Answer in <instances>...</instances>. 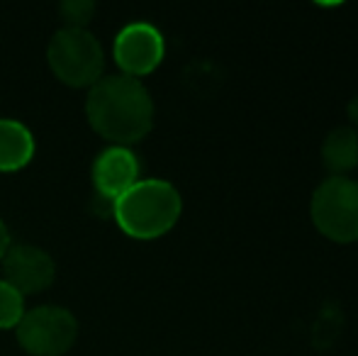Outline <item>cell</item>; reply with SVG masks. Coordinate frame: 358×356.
Wrapping results in <instances>:
<instances>
[{
    "label": "cell",
    "mask_w": 358,
    "mask_h": 356,
    "mask_svg": "<svg viewBox=\"0 0 358 356\" xmlns=\"http://www.w3.org/2000/svg\"><path fill=\"white\" fill-rule=\"evenodd\" d=\"M85 118L93 132L110 142V147L132 149V144L142 142L154 129L156 105L139 78L115 73L88 88Z\"/></svg>",
    "instance_id": "obj_1"
},
{
    "label": "cell",
    "mask_w": 358,
    "mask_h": 356,
    "mask_svg": "<svg viewBox=\"0 0 358 356\" xmlns=\"http://www.w3.org/2000/svg\"><path fill=\"white\" fill-rule=\"evenodd\" d=\"M183 198L178 188L164 178H142L113 203V220L122 234L139 242H151L178 225Z\"/></svg>",
    "instance_id": "obj_2"
},
{
    "label": "cell",
    "mask_w": 358,
    "mask_h": 356,
    "mask_svg": "<svg viewBox=\"0 0 358 356\" xmlns=\"http://www.w3.org/2000/svg\"><path fill=\"white\" fill-rule=\"evenodd\" d=\"M52 73L69 88H93L103 78L105 49L90 29L62 27L47 47Z\"/></svg>",
    "instance_id": "obj_3"
},
{
    "label": "cell",
    "mask_w": 358,
    "mask_h": 356,
    "mask_svg": "<svg viewBox=\"0 0 358 356\" xmlns=\"http://www.w3.org/2000/svg\"><path fill=\"white\" fill-rule=\"evenodd\" d=\"M310 215L317 232L339 244L358 242V180L329 176L315 188Z\"/></svg>",
    "instance_id": "obj_4"
},
{
    "label": "cell",
    "mask_w": 358,
    "mask_h": 356,
    "mask_svg": "<svg viewBox=\"0 0 358 356\" xmlns=\"http://www.w3.org/2000/svg\"><path fill=\"white\" fill-rule=\"evenodd\" d=\"M20 349L29 356H64L78 339V320L62 305H39L24 313L13 329Z\"/></svg>",
    "instance_id": "obj_5"
},
{
    "label": "cell",
    "mask_w": 358,
    "mask_h": 356,
    "mask_svg": "<svg viewBox=\"0 0 358 356\" xmlns=\"http://www.w3.org/2000/svg\"><path fill=\"white\" fill-rule=\"evenodd\" d=\"M166 57V39L151 22H129L117 32L113 42V59L120 73L142 81L154 73Z\"/></svg>",
    "instance_id": "obj_6"
},
{
    "label": "cell",
    "mask_w": 358,
    "mask_h": 356,
    "mask_svg": "<svg viewBox=\"0 0 358 356\" xmlns=\"http://www.w3.org/2000/svg\"><path fill=\"white\" fill-rule=\"evenodd\" d=\"M95 198L113 205L134 183L142 180V164L129 147H108L93 159L90 166Z\"/></svg>",
    "instance_id": "obj_7"
},
{
    "label": "cell",
    "mask_w": 358,
    "mask_h": 356,
    "mask_svg": "<svg viewBox=\"0 0 358 356\" xmlns=\"http://www.w3.org/2000/svg\"><path fill=\"white\" fill-rule=\"evenodd\" d=\"M3 280H8L22 295H34L52 288L57 278V264L52 254L34 244H13L3 262Z\"/></svg>",
    "instance_id": "obj_8"
},
{
    "label": "cell",
    "mask_w": 358,
    "mask_h": 356,
    "mask_svg": "<svg viewBox=\"0 0 358 356\" xmlns=\"http://www.w3.org/2000/svg\"><path fill=\"white\" fill-rule=\"evenodd\" d=\"M37 152V142L27 124L0 118V173L22 171Z\"/></svg>",
    "instance_id": "obj_9"
},
{
    "label": "cell",
    "mask_w": 358,
    "mask_h": 356,
    "mask_svg": "<svg viewBox=\"0 0 358 356\" xmlns=\"http://www.w3.org/2000/svg\"><path fill=\"white\" fill-rule=\"evenodd\" d=\"M322 164L331 176H346L358 169V129L351 124L331 129L322 142Z\"/></svg>",
    "instance_id": "obj_10"
},
{
    "label": "cell",
    "mask_w": 358,
    "mask_h": 356,
    "mask_svg": "<svg viewBox=\"0 0 358 356\" xmlns=\"http://www.w3.org/2000/svg\"><path fill=\"white\" fill-rule=\"evenodd\" d=\"M24 295L0 278V329H15L24 318Z\"/></svg>",
    "instance_id": "obj_11"
},
{
    "label": "cell",
    "mask_w": 358,
    "mask_h": 356,
    "mask_svg": "<svg viewBox=\"0 0 358 356\" xmlns=\"http://www.w3.org/2000/svg\"><path fill=\"white\" fill-rule=\"evenodd\" d=\"M59 15H62L64 24L73 29H88L90 20L95 15L93 0H64L59 5Z\"/></svg>",
    "instance_id": "obj_12"
},
{
    "label": "cell",
    "mask_w": 358,
    "mask_h": 356,
    "mask_svg": "<svg viewBox=\"0 0 358 356\" xmlns=\"http://www.w3.org/2000/svg\"><path fill=\"white\" fill-rule=\"evenodd\" d=\"M10 247H13V237H10V229H8V225H5V220L0 218V262L5 259Z\"/></svg>",
    "instance_id": "obj_13"
},
{
    "label": "cell",
    "mask_w": 358,
    "mask_h": 356,
    "mask_svg": "<svg viewBox=\"0 0 358 356\" xmlns=\"http://www.w3.org/2000/svg\"><path fill=\"white\" fill-rule=\"evenodd\" d=\"M346 115H349V120H351V127L358 129V93L349 100V105H346Z\"/></svg>",
    "instance_id": "obj_14"
}]
</instances>
